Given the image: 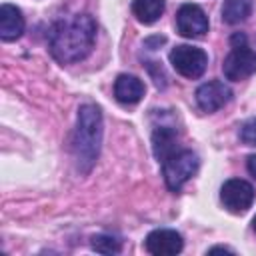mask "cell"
<instances>
[{"label":"cell","instance_id":"19","mask_svg":"<svg viewBox=\"0 0 256 256\" xmlns=\"http://www.w3.org/2000/svg\"><path fill=\"white\" fill-rule=\"evenodd\" d=\"M214 252H230V254H234V250L232 248H226V246H214V248L208 250V254H214Z\"/></svg>","mask_w":256,"mask_h":256},{"label":"cell","instance_id":"17","mask_svg":"<svg viewBox=\"0 0 256 256\" xmlns=\"http://www.w3.org/2000/svg\"><path fill=\"white\" fill-rule=\"evenodd\" d=\"M164 42H166V38H164V36H154V38H148V40L144 42V46H146V48H150V50H156V48H154V44H164Z\"/></svg>","mask_w":256,"mask_h":256},{"label":"cell","instance_id":"7","mask_svg":"<svg viewBox=\"0 0 256 256\" xmlns=\"http://www.w3.org/2000/svg\"><path fill=\"white\" fill-rule=\"evenodd\" d=\"M176 28L184 38H202L210 24L206 12L198 4H182L176 12Z\"/></svg>","mask_w":256,"mask_h":256},{"label":"cell","instance_id":"8","mask_svg":"<svg viewBox=\"0 0 256 256\" xmlns=\"http://www.w3.org/2000/svg\"><path fill=\"white\" fill-rule=\"evenodd\" d=\"M232 100V88L222 80H208L196 88V104L202 112L212 114Z\"/></svg>","mask_w":256,"mask_h":256},{"label":"cell","instance_id":"6","mask_svg":"<svg viewBox=\"0 0 256 256\" xmlns=\"http://www.w3.org/2000/svg\"><path fill=\"white\" fill-rule=\"evenodd\" d=\"M230 48L232 50L228 52V56L224 58V64H222L224 76L232 82L250 78L256 72V52L248 44H238V46H230Z\"/></svg>","mask_w":256,"mask_h":256},{"label":"cell","instance_id":"20","mask_svg":"<svg viewBox=\"0 0 256 256\" xmlns=\"http://www.w3.org/2000/svg\"><path fill=\"white\" fill-rule=\"evenodd\" d=\"M252 230H254V232H256V216H254V218H252Z\"/></svg>","mask_w":256,"mask_h":256},{"label":"cell","instance_id":"10","mask_svg":"<svg viewBox=\"0 0 256 256\" xmlns=\"http://www.w3.org/2000/svg\"><path fill=\"white\" fill-rule=\"evenodd\" d=\"M144 92H146L144 82L134 74H120L114 80V98L124 106L138 104Z\"/></svg>","mask_w":256,"mask_h":256},{"label":"cell","instance_id":"14","mask_svg":"<svg viewBox=\"0 0 256 256\" xmlns=\"http://www.w3.org/2000/svg\"><path fill=\"white\" fill-rule=\"evenodd\" d=\"M164 0H132V12L142 24H154L164 14Z\"/></svg>","mask_w":256,"mask_h":256},{"label":"cell","instance_id":"3","mask_svg":"<svg viewBox=\"0 0 256 256\" xmlns=\"http://www.w3.org/2000/svg\"><path fill=\"white\" fill-rule=\"evenodd\" d=\"M198 154L190 148H176L162 160V176L170 192H180V188L198 172Z\"/></svg>","mask_w":256,"mask_h":256},{"label":"cell","instance_id":"15","mask_svg":"<svg viewBox=\"0 0 256 256\" xmlns=\"http://www.w3.org/2000/svg\"><path fill=\"white\" fill-rule=\"evenodd\" d=\"M90 246L98 254H120V250H122L120 240L110 234H94L90 238Z\"/></svg>","mask_w":256,"mask_h":256},{"label":"cell","instance_id":"12","mask_svg":"<svg viewBox=\"0 0 256 256\" xmlns=\"http://www.w3.org/2000/svg\"><path fill=\"white\" fill-rule=\"evenodd\" d=\"M176 138H178V132L174 126H156L154 132H152V150H154V156L158 158V162H162L170 152L176 150Z\"/></svg>","mask_w":256,"mask_h":256},{"label":"cell","instance_id":"11","mask_svg":"<svg viewBox=\"0 0 256 256\" xmlns=\"http://www.w3.org/2000/svg\"><path fill=\"white\" fill-rule=\"evenodd\" d=\"M26 26L24 14L14 4H2L0 6V38L4 42H12L22 36Z\"/></svg>","mask_w":256,"mask_h":256},{"label":"cell","instance_id":"9","mask_svg":"<svg viewBox=\"0 0 256 256\" xmlns=\"http://www.w3.org/2000/svg\"><path fill=\"white\" fill-rule=\"evenodd\" d=\"M144 246L154 256H174L182 252L184 240L182 234L172 228H156L146 236Z\"/></svg>","mask_w":256,"mask_h":256},{"label":"cell","instance_id":"4","mask_svg":"<svg viewBox=\"0 0 256 256\" xmlns=\"http://www.w3.org/2000/svg\"><path fill=\"white\" fill-rule=\"evenodd\" d=\"M170 64L172 68L184 76V78H190V80H196L200 78L204 72H206V66H208V54L198 48V46H190V44H178L170 50Z\"/></svg>","mask_w":256,"mask_h":256},{"label":"cell","instance_id":"16","mask_svg":"<svg viewBox=\"0 0 256 256\" xmlns=\"http://www.w3.org/2000/svg\"><path fill=\"white\" fill-rule=\"evenodd\" d=\"M238 136H240V140H242L246 146H256V118L246 120V122L240 126Z\"/></svg>","mask_w":256,"mask_h":256},{"label":"cell","instance_id":"18","mask_svg":"<svg viewBox=\"0 0 256 256\" xmlns=\"http://www.w3.org/2000/svg\"><path fill=\"white\" fill-rule=\"evenodd\" d=\"M246 168H248V172L256 178V154H252V156L246 158Z\"/></svg>","mask_w":256,"mask_h":256},{"label":"cell","instance_id":"2","mask_svg":"<svg viewBox=\"0 0 256 256\" xmlns=\"http://www.w3.org/2000/svg\"><path fill=\"white\" fill-rule=\"evenodd\" d=\"M102 144V112L96 104H82L78 108L76 130L72 138V152L80 176L90 174Z\"/></svg>","mask_w":256,"mask_h":256},{"label":"cell","instance_id":"1","mask_svg":"<svg viewBox=\"0 0 256 256\" xmlns=\"http://www.w3.org/2000/svg\"><path fill=\"white\" fill-rule=\"evenodd\" d=\"M96 42V20L90 14H72L56 20L48 32V48L58 64L84 60Z\"/></svg>","mask_w":256,"mask_h":256},{"label":"cell","instance_id":"5","mask_svg":"<svg viewBox=\"0 0 256 256\" xmlns=\"http://www.w3.org/2000/svg\"><path fill=\"white\" fill-rule=\"evenodd\" d=\"M254 186L242 178H230L220 188V200L224 208L232 214H244L254 204Z\"/></svg>","mask_w":256,"mask_h":256},{"label":"cell","instance_id":"13","mask_svg":"<svg viewBox=\"0 0 256 256\" xmlns=\"http://www.w3.org/2000/svg\"><path fill=\"white\" fill-rule=\"evenodd\" d=\"M254 8V0H224L222 4V22L234 26L244 22Z\"/></svg>","mask_w":256,"mask_h":256}]
</instances>
